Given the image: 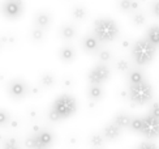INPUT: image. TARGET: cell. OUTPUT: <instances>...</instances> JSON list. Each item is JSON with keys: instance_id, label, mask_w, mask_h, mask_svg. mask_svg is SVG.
<instances>
[{"instance_id": "obj_1", "label": "cell", "mask_w": 159, "mask_h": 149, "mask_svg": "<svg viewBox=\"0 0 159 149\" xmlns=\"http://www.w3.org/2000/svg\"><path fill=\"white\" fill-rule=\"evenodd\" d=\"M77 110V102L76 99L69 96V94H63L59 96L54 103H52L51 111H50V119L51 120H63L72 117Z\"/></svg>"}, {"instance_id": "obj_2", "label": "cell", "mask_w": 159, "mask_h": 149, "mask_svg": "<svg viewBox=\"0 0 159 149\" xmlns=\"http://www.w3.org/2000/svg\"><path fill=\"white\" fill-rule=\"evenodd\" d=\"M93 33L98 42H111L119 36V26L112 18L102 17L95 20Z\"/></svg>"}, {"instance_id": "obj_3", "label": "cell", "mask_w": 159, "mask_h": 149, "mask_svg": "<svg viewBox=\"0 0 159 149\" xmlns=\"http://www.w3.org/2000/svg\"><path fill=\"white\" fill-rule=\"evenodd\" d=\"M157 47L151 45L146 38L138 39L132 47V56L137 65H148L153 62L155 56Z\"/></svg>"}, {"instance_id": "obj_4", "label": "cell", "mask_w": 159, "mask_h": 149, "mask_svg": "<svg viewBox=\"0 0 159 149\" xmlns=\"http://www.w3.org/2000/svg\"><path fill=\"white\" fill-rule=\"evenodd\" d=\"M153 98V88L145 79L136 84H129V99L134 105H145Z\"/></svg>"}, {"instance_id": "obj_5", "label": "cell", "mask_w": 159, "mask_h": 149, "mask_svg": "<svg viewBox=\"0 0 159 149\" xmlns=\"http://www.w3.org/2000/svg\"><path fill=\"white\" fill-rule=\"evenodd\" d=\"M141 133L149 140L157 139L159 136V119L150 114H148L146 117H142Z\"/></svg>"}, {"instance_id": "obj_6", "label": "cell", "mask_w": 159, "mask_h": 149, "mask_svg": "<svg viewBox=\"0 0 159 149\" xmlns=\"http://www.w3.org/2000/svg\"><path fill=\"white\" fill-rule=\"evenodd\" d=\"M52 140H54V136L51 132L39 131L37 135L29 139L28 145L33 149H47L52 144Z\"/></svg>"}, {"instance_id": "obj_7", "label": "cell", "mask_w": 159, "mask_h": 149, "mask_svg": "<svg viewBox=\"0 0 159 149\" xmlns=\"http://www.w3.org/2000/svg\"><path fill=\"white\" fill-rule=\"evenodd\" d=\"M110 77V70L107 65L98 64L89 73V81L91 85H101Z\"/></svg>"}, {"instance_id": "obj_8", "label": "cell", "mask_w": 159, "mask_h": 149, "mask_svg": "<svg viewBox=\"0 0 159 149\" xmlns=\"http://www.w3.org/2000/svg\"><path fill=\"white\" fill-rule=\"evenodd\" d=\"M22 12L21 0H7L3 5V13L7 18H17Z\"/></svg>"}, {"instance_id": "obj_9", "label": "cell", "mask_w": 159, "mask_h": 149, "mask_svg": "<svg viewBox=\"0 0 159 149\" xmlns=\"http://www.w3.org/2000/svg\"><path fill=\"white\" fill-rule=\"evenodd\" d=\"M26 85L24 81H20V80H16V81H12L11 85H9V93L12 97L15 98H21L26 94Z\"/></svg>"}, {"instance_id": "obj_10", "label": "cell", "mask_w": 159, "mask_h": 149, "mask_svg": "<svg viewBox=\"0 0 159 149\" xmlns=\"http://www.w3.org/2000/svg\"><path fill=\"white\" fill-rule=\"evenodd\" d=\"M120 135H121V128L120 127H117L114 122L110 124H107L104 127V130H103V137L104 139H107V140H116L120 137Z\"/></svg>"}, {"instance_id": "obj_11", "label": "cell", "mask_w": 159, "mask_h": 149, "mask_svg": "<svg viewBox=\"0 0 159 149\" xmlns=\"http://www.w3.org/2000/svg\"><path fill=\"white\" fill-rule=\"evenodd\" d=\"M146 38L149 42L155 46L157 49L159 47V25H153L150 26V28L148 29V33H146Z\"/></svg>"}, {"instance_id": "obj_12", "label": "cell", "mask_w": 159, "mask_h": 149, "mask_svg": "<svg viewBox=\"0 0 159 149\" xmlns=\"http://www.w3.org/2000/svg\"><path fill=\"white\" fill-rule=\"evenodd\" d=\"M130 122H132V118L129 117L128 114H125V113L117 114L116 117L114 118V123H115L117 127H120L121 130H123V128H129Z\"/></svg>"}, {"instance_id": "obj_13", "label": "cell", "mask_w": 159, "mask_h": 149, "mask_svg": "<svg viewBox=\"0 0 159 149\" xmlns=\"http://www.w3.org/2000/svg\"><path fill=\"white\" fill-rule=\"evenodd\" d=\"M119 7L124 12H136L138 9V2L136 0H120Z\"/></svg>"}, {"instance_id": "obj_14", "label": "cell", "mask_w": 159, "mask_h": 149, "mask_svg": "<svg viewBox=\"0 0 159 149\" xmlns=\"http://www.w3.org/2000/svg\"><path fill=\"white\" fill-rule=\"evenodd\" d=\"M84 47L88 51H94L98 47V39L94 36H89L84 39Z\"/></svg>"}, {"instance_id": "obj_15", "label": "cell", "mask_w": 159, "mask_h": 149, "mask_svg": "<svg viewBox=\"0 0 159 149\" xmlns=\"http://www.w3.org/2000/svg\"><path fill=\"white\" fill-rule=\"evenodd\" d=\"M48 24H50V16L47 15V13L42 12L37 16V25H38L39 29H43V28H46V26H48Z\"/></svg>"}, {"instance_id": "obj_16", "label": "cell", "mask_w": 159, "mask_h": 149, "mask_svg": "<svg viewBox=\"0 0 159 149\" xmlns=\"http://www.w3.org/2000/svg\"><path fill=\"white\" fill-rule=\"evenodd\" d=\"M143 80H145V76L141 71H132L129 73V84H136Z\"/></svg>"}, {"instance_id": "obj_17", "label": "cell", "mask_w": 159, "mask_h": 149, "mask_svg": "<svg viewBox=\"0 0 159 149\" xmlns=\"http://www.w3.org/2000/svg\"><path fill=\"white\" fill-rule=\"evenodd\" d=\"M89 96L91 99H99L102 97V88L101 85H91L89 90Z\"/></svg>"}, {"instance_id": "obj_18", "label": "cell", "mask_w": 159, "mask_h": 149, "mask_svg": "<svg viewBox=\"0 0 159 149\" xmlns=\"http://www.w3.org/2000/svg\"><path fill=\"white\" fill-rule=\"evenodd\" d=\"M129 128H130L132 131L141 133V128H142V118H132V122H130Z\"/></svg>"}, {"instance_id": "obj_19", "label": "cell", "mask_w": 159, "mask_h": 149, "mask_svg": "<svg viewBox=\"0 0 159 149\" xmlns=\"http://www.w3.org/2000/svg\"><path fill=\"white\" fill-rule=\"evenodd\" d=\"M60 56L65 60V62H69V60H72L75 58V51H73V49H70V47H65V49L61 50Z\"/></svg>"}, {"instance_id": "obj_20", "label": "cell", "mask_w": 159, "mask_h": 149, "mask_svg": "<svg viewBox=\"0 0 159 149\" xmlns=\"http://www.w3.org/2000/svg\"><path fill=\"white\" fill-rule=\"evenodd\" d=\"M61 34H63L64 38H67V39L73 38L75 37V30H73L72 26H64V28L61 29Z\"/></svg>"}, {"instance_id": "obj_21", "label": "cell", "mask_w": 159, "mask_h": 149, "mask_svg": "<svg viewBox=\"0 0 159 149\" xmlns=\"http://www.w3.org/2000/svg\"><path fill=\"white\" fill-rule=\"evenodd\" d=\"M133 22L136 25H142L145 22V16L142 15V13H140V12H136L133 15Z\"/></svg>"}, {"instance_id": "obj_22", "label": "cell", "mask_w": 159, "mask_h": 149, "mask_svg": "<svg viewBox=\"0 0 159 149\" xmlns=\"http://www.w3.org/2000/svg\"><path fill=\"white\" fill-rule=\"evenodd\" d=\"M149 114H150V115H153V117H155V118H158V119H159V102H155V103L151 105L150 110H149Z\"/></svg>"}, {"instance_id": "obj_23", "label": "cell", "mask_w": 159, "mask_h": 149, "mask_svg": "<svg viewBox=\"0 0 159 149\" xmlns=\"http://www.w3.org/2000/svg\"><path fill=\"white\" fill-rule=\"evenodd\" d=\"M137 149H159V148L151 143V141H143V143H141L137 147Z\"/></svg>"}, {"instance_id": "obj_24", "label": "cell", "mask_w": 159, "mask_h": 149, "mask_svg": "<svg viewBox=\"0 0 159 149\" xmlns=\"http://www.w3.org/2000/svg\"><path fill=\"white\" fill-rule=\"evenodd\" d=\"M3 149H18V147H17V141H16V140H13V139L8 140V141L5 143V145H4Z\"/></svg>"}, {"instance_id": "obj_25", "label": "cell", "mask_w": 159, "mask_h": 149, "mask_svg": "<svg viewBox=\"0 0 159 149\" xmlns=\"http://www.w3.org/2000/svg\"><path fill=\"white\" fill-rule=\"evenodd\" d=\"M151 12H153V15L155 17L159 18V0H155L153 3V5H151Z\"/></svg>"}, {"instance_id": "obj_26", "label": "cell", "mask_w": 159, "mask_h": 149, "mask_svg": "<svg viewBox=\"0 0 159 149\" xmlns=\"http://www.w3.org/2000/svg\"><path fill=\"white\" fill-rule=\"evenodd\" d=\"M73 16H75L76 18H78V20L84 18V17H85V9H82V8H76V9L73 11Z\"/></svg>"}, {"instance_id": "obj_27", "label": "cell", "mask_w": 159, "mask_h": 149, "mask_svg": "<svg viewBox=\"0 0 159 149\" xmlns=\"http://www.w3.org/2000/svg\"><path fill=\"white\" fill-rule=\"evenodd\" d=\"M93 144H94L95 147H101L103 144V136H101V135L93 136Z\"/></svg>"}, {"instance_id": "obj_28", "label": "cell", "mask_w": 159, "mask_h": 149, "mask_svg": "<svg viewBox=\"0 0 159 149\" xmlns=\"http://www.w3.org/2000/svg\"><path fill=\"white\" fill-rule=\"evenodd\" d=\"M8 115H7V113H4V111H0V126L2 124H4V123H7L8 122Z\"/></svg>"}, {"instance_id": "obj_29", "label": "cell", "mask_w": 159, "mask_h": 149, "mask_svg": "<svg viewBox=\"0 0 159 149\" xmlns=\"http://www.w3.org/2000/svg\"><path fill=\"white\" fill-rule=\"evenodd\" d=\"M99 58H101L102 62H107V60L110 59V54L107 51H101V54H99Z\"/></svg>"}, {"instance_id": "obj_30", "label": "cell", "mask_w": 159, "mask_h": 149, "mask_svg": "<svg viewBox=\"0 0 159 149\" xmlns=\"http://www.w3.org/2000/svg\"><path fill=\"white\" fill-rule=\"evenodd\" d=\"M119 67H120V68H123V70H127V68H128V64L125 63V62H120V63H119Z\"/></svg>"}]
</instances>
